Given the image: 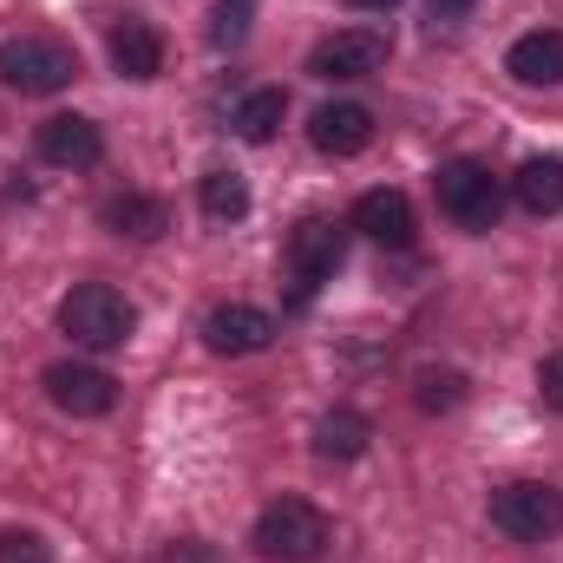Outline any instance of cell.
<instances>
[{"label":"cell","instance_id":"14","mask_svg":"<svg viewBox=\"0 0 563 563\" xmlns=\"http://www.w3.org/2000/svg\"><path fill=\"white\" fill-rule=\"evenodd\" d=\"M106 46H112V66H119L125 79H157V73H164V40H157L144 20H119Z\"/></svg>","mask_w":563,"mask_h":563},{"label":"cell","instance_id":"5","mask_svg":"<svg viewBox=\"0 0 563 563\" xmlns=\"http://www.w3.org/2000/svg\"><path fill=\"white\" fill-rule=\"evenodd\" d=\"M334 263H341V230H334L328 217H308V223H295V236H288V250H282L288 308H308V301H314V288L334 276Z\"/></svg>","mask_w":563,"mask_h":563},{"label":"cell","instance_id":"26","mask_svg":"<svg viewBox=\"0 0 563 563\" xmlns=\"http://www.w3.org/2000/svg\"><path fill=\"white\" fill-rule=\"evenodd\" d=\"M347 7H367V13H380V7H394V0H347Z\"/></svg>","mask_w":563,"mask_h":563},{"label":"cell","instance_id":"20","mask_svg":"<svg viewBox=\"0 0 563 563\" xmlns=\"http://www.w3.org/2000/svg\"><path fill=\"white\" fill-rule=\"evenodd\" d=\"M465 400V374H420V407L426 413H452Z\"/></svg>","mask_w":563,"mask_h":563},{"label":"cell","instance_id":"12","mask_svg":"<svg viewBox=\"0 0 563 563\" xmlns=\"http://www.w3.org/2000/svg\"><path fill=\"white\" fill-rule=\"evenodd\" d=\"M354 230L374 236V243H387V250H407L413 243V203H407V190H367L354 203Z\"/></svg>","mask_w":563,"mask_h":563},{"label":"cell","instance_id":"21","mask_svg":"<svg viewBox=\"0 0 563 563\" xmlns=\"http://www.w3.org/2000/svg\"><path fill=\"white\" fill-rule=\"evenodd\" d=\"M250 13H256V0H217V26H210V40H217V46H243Z\"/></svg>","mask_w":563,"mask_h":563},{"label":"cell","instance_id":"22","mask_svg":"<svg viewBox=\"0 0 563 563\" xmlns=\"http://www.w3.org/2000/svg\"><path fill=\"white\" fill-rule=\"evenodd\" d=\"M0 563H53L40 531H0Z\"/></svg>","mask_w":563,"mask_h":563},{"label":"cell","instance_id":"11","mask_svg":"<svg viewBox=\"0 0 563 563\" xmlns=\"http://www.w3.org/2000/svg\"><path fill=\"white\" fill-rule=\"evenodd\" d=\"M308 139H314V151H328V157H361L374 144V112L354 106V99H334V106H321L308 119Z\"/></svg>","mask_w":563,"mask_h":563},{"label":"cell","instance_id":"6","mask_svg":"<svg viewBox=\"0 0 563 563\" xmlns=\"http://www.w3.org/2000/svg\"><path fill=\"white\" fill-rule=\"evenodd\" d=\"M492 525L518 544H544L563 531V492L558 485H538V478H518L505 492H492Z\"/></svg>","mask_w":563,"mask_h":563},{"label":"cell","instance_id":"9","mask_svg":"<svg viewBox=\"0 0 563 563\" xmlns=\"http://www.w3.org/2000/svg\"><path fill=\"white\" fill-rule=\"evenodd\" d=\"M33 144H40V157H46V164H59V170H92V164L106 157V132H99L92 119H79V112L46 119Z\"/></svg>","mask_w":563,"mask_h":563},{"label":"cell","instance_id":"24","mask_svg":"<svg viewBox=\"0 0 563 563\" xmlns=\"http://www.w3.org/2000/svg\"><path fill=\"white\" fill-rule=\"evenodd\" d=\"M164 563H217V551L210 544H197V538H184V544H170V558Z\"/></svg>","mask_w":563,"mask_h":563},{"label":"cell","instance_id":"13","mask_svg":"<svg viewBox=\"0 0 563 563\" xmlns=\"http://www.w3.org/2000/svg\"><path fill=\"white\" fill-rule=\"evenodd\" d=\"M511 79L525 86H563V33L558 26H538V33H518L511 53H505Z\"/></svg>","mask_w":563,"mask_h":563},{"label":"cell","instance_id":"1","mask_svg":"<svg viewBox=\"0 0 563 563\" xmlns=\"http://www.w3.org/2000/svg\"><path fill=\"white\" fill-rule=\"evenodd\" d=\"M0 79L26 99H46L79 79V53L53 33H13V40H0Z\"/></svg>","mask_w":563,"mask_h":563},{"label":"cell","instance_id":"23","mask_svg":"<svg viewBox=\"0 0 563 563\" xmlns=\"http://www.w3.org/2000/svg\"><path fill=\"white\" fill-rule=\"evenodd\" d=\"M538 394H544L551 413H563V354H551V361L538 367Z\"/></svg>","mask_w":563,"mask_h":563},{"label":"cell","instance_id":"17","mask_svg":"<svg viewBox=\"0 0 563 563\" xmlns=\"http://www.w3.org/2000/svg\"><path fill=\"white\" fill-rule=\"evenodd\" d=\"M314 452H321L328 465H347V459H361V452H367V420H361L354 407H334L328 420L314 426Z\"/></svg>","mask_w":563,"mask_h":563},{"label":"cell","instance_id":"16","mask_svg":"<svg viewBox=\"0 0 563 563\" xmlns=\"http://www.w3.org/2000/svg\"><path fill=\"white\" fill-rule=\"evenodd\" d=\"M282 112H288V99H282L276 86H256V92H243L236 99V112H230V132L243 144H269L282 125Z\"/></svg>","mask_w":563,"mask_h":563},{"label":"cell","instance_id":"10","mask_svg":"<svg viewBox=\"0 0 563 563\" xmlns=\"http://www.w3.org/2000/svg\"><path fill=\"white\" fill-rule=\"evenodd\" d=\"M203 341H210V354H263L276 341V321L250 301H230V308H210Z\"/></svg>","mask_w":563,"mask_h":563},{"label":"cell","instance_id":"25","mask_svg":"<svg viewBox=\"0 0 563 563\" xmlns=\"http://www.w3.org/2000/svg\"><path fill=\"white\" fill-rule=\"evenodd\" d=\"M459 7H465V0H432V13H459Z\"/></svg>","mask_w":563,"mask_h":563},{"label":"cell","instance_id":"19","mask_svg":"<svg viewBox=\"0 0 563 563\" xmlns=\"http://www.w3.org/2000/svg\"><path fill=\"white\" fill-rule=\"evenodd\" d=\"M106 223H112L119 236H157V230L170 223V210H164L157 197H112V203H106Z\"/></svg>","mask_w":563,"mask_h":563},{"label":"cell","instance_id":"2","mask_svg":"<svg viewBox=\"0 0 563 563\" xmlns=\"http://www.w3.org/2000/svg\"><path fill=\"white\" fill-rule=\"evenodd\" d=\"M59 328H66L79 347L106 354V347H125V341H132L139 314H132V301H125L119 288H106V282H79V288L59 301Z\"/></svg>","mask_w":563,"mask_h":563},{"label":"cell","instance_id":"7","mask_svg":"<svg viewBox=\"0 0 563 563\" xmlns=\"http://www.w3.org/2000/svg\"><path fill=\"white\" fill-rule=\"evenodd\" d=\"M387 53H394V40L380 26H341L308 53V73L314 79H367V73L387 66Z\"/></svg>","mask_w":563,"mask_h":563},{"label":"cell","instance_id":"18","mask_svg":"<svg viewBox=\"0 0 563 563\" xmlns=\"http://www.w3.org/2000/svg\"><path fill=\"white\" fill-rule=\"evenodd\" d=\"M197 197H203V217H210V223H236V217L250 210V184H243L236 170H210Z\"/></svg>","mask_w":563,"mask_h":563},{"label":"cell","instance_id":"8","mask_svg":"<svg viewBox=\"0 0 563 563\" xmlns=\"http://www.w3.org/2000/svg\"><path fill=\"white\" fill-rule=\"evenodd\" d=\"M46 400H53L59 413H73V420H99V413H112L119 387H112V374H106V367L59 361V367H46Z\"/></svg>","mask_w":563,"mask_h":563},{"label":"cell","instance_id":"4","mask_svg":"<svg viewBox=\"0 0 563 563\" xmlns=\"http://www.w3.org/2000/svg\"><path fill=\"white\" fill-rule=\"evenodd\" d=\"M432 197H439V210H445L459 230H492L498 210H505V184H498L492 164H478V157L439 164V170H432Z\"/></svg>","mask_w":563,"mask_h":563},{"label":"cell","instance_id":"3","mask_svg":"<svg viewBox=\"0 0 563 563\" xmlns=\"http://www.w3.org/2000/svg\"><path fill=\"white\" fill-rule=\"evenodd\" d=\"M328 511H314L308 498H276L263 518H256V558L269 563H314L321 551H328Z\"/></svg>","mask_w":563,"mask_h":563},{"label":"cell","instance_id":"15","mask_svg":"<svg viewBox=\"0 0 563 563\" xmlns=\"http://www.w3.org/2000/svg\"><path fill=\"white\" fill-rule=\"evenodd\" d=\"M511 197L531 217H558L563 210V157H525L518 177H511Z\"/></svg>","mask_w":563,"mask_h":563}]
</instances>
